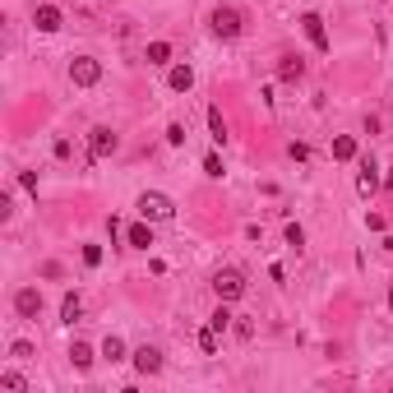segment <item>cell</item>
Instances as JSON below:
<instances>
[{
	"label": "cell",
	"instance_id": "cell-1",
	"mask_svg": "<svg viewBox=\"0 0 393 393\" xmlns=\"http://www.w3.org/2000/svg\"><path fill=\"white\" fill-rule=\"evenodd\" d=\"M139 218H144V222H171V218H176V204L157 190H144L139 194Z\"/></svg>",
	"mask_w": 393,
	"mask_h": 393
},
{
	"label": "cell",
	"instance_id": "cell-2",
	"mask_svg": "<svg viewBox=\"0 0 393 393\" xmlns=\"http://www.w3.org/2000/svg\"><path fill=\"white\" fill-rule=\"evenodd\" d=\"M213 292H218V301H241V296H246V273L241 269H218Z\"/></svg>",
	"mask_w": 393,
	"mask_h": 393
},
{
	"label": "cell",
	"instance_id": "cell-3",
	"mask_svg": "<svg viewBox=\"0 0 393 393\" xmlns=\"http://www.w3.org/2000/svg\"><path fill=\"white\" fill-rule=\"evenodd\" d=\"M98 79H102V60H93V56L69 60V84H74V88H93Z\"/></svg>",
	"mask_w": 393,
	"mask_h": 393
},
{
	"label": "cell",
	"instance_id": "cell-4",
	"mask_svg": "<svg viewBox=\"0 0 393 393\" xmlns=\"http://www.w3.org/2000/svg\"><path fill=\"white\" fill-rule=\"evenodd\" d=\"M14 310H19L23 319H37V314H42V292H37V287H19V292H14Z\"/></svg>",
	"mask_w": 393,
	"mask_h": 393
},
{
	"label": "cell",
	"instance_id": "cell-5",
	"mask_svg": "<svg viewBox=\"0 0 393 393\" xmlns=\"http://www.w3.org/2000/svg\"><path fill=\"white\" fill-rule=\"evenodd\" d=\"M116 144H121V139H116L112 130H107V125H102V130H93V135H88V153H93V162L112 157V153H116Z\"/></svg>",
	"mask_w": 393,
	"mask_h": 393
},
{
	"label": "cell",
	"instance_id": "cell-6",
	"mask_svg": "<svg viewBox=\"0 0 393 393\" xmlns=\"http://www.w3.org/2000/svg\"><path fill=\"white\" fill-rule=\"evenodd\" d=\"M213 33L218 37H236V33H241V14L227 10V5H218V10H213Z\"/></svg>",
	"mask_w": 393,
	"mask_h": 393
},
{
	"label": "cell",
	"instance_id": "cell-7",
	"mask_svg": "<svg viewBox=\"0 0 393 393\" xmlns=\"http://www.w3.org/2000/svg\"><path fill=\"white\" fill-rule=\"evenodd\" d=\"M301 28L314 42V51H328V33H324V19H319V14H301Z\"/></svg>",
	"mask_w": 393,
	"mask_h": 393
},
{
	"label": "cell",
	"instance_id": "cell-8",
	"mask_svg": "<svg viewBox=\"0 0 393 393\" xmlns=\"http://www.w3.org/2000/svg\"><path fill=\"white\" fill-rule=\"evenodd\" d=\"M135 371L139 375H157V371H162V352H157V347H139L135 352Z\"/></svg>",
	"mask_w": 393,
	"mask_h": 393
},
{
	"label": "cell",
	"instance_id": "cell-9",
	"mask_svg": "<svg viewBox=\"0 0 393 393\" xmlns=\"http://www.w3.org/2000/svg\"><path fill=\"white\" fill-rule=\"evenodd\" d=\"M33 23H37V33H56L60 23H65V14H60L56 5H42V10L33 14Z\"/></svg>",
	"mask_w": 393,
	"mask_h": 393
},
{
	"label": "cell",
	"instance_id": "cell-10",
	"mask_svg": "<svg viewBox=\"0 0 393 393\" xmlns=\"http://www.w3.org/2000/svg\"><path fill=\"white\" fill-rule=\"evenodd\" d=\"M167 84H171V93H190V88H194V69H190V65H171Z\"/></svg>",
	"mask_w": 393,
	"mask_h": 393
},
{
	"label": "cell",
	"instance_id": "cell-11",
	"mask_svg": "<svg viewBox=\"0 0 393 393\" xmlns=\"http://www.w3.org/2000/svg\"><path fill=\"white\" fill-rule=\"evenodd\" d=\"M301 74H305V60H301V56H282V65H278V79H282V84H296Z\"/></svg>",
	"mask_w": 393,
	"mask_h": 393
},
{
	"label": "cell",
	"instance_id": "cell-12",
	"mask_svg": "<svg viewBox=\"0 0 393 393\" xmlns=\"http://www.w3.org/2000/svg\"><path fill=\"white\" fill-rule=\"evenodd\" d=\"M79 314H84V301H79V292H65V301H60V324H74Z\"/></svg>",
	"mask_w": 393,
	"mask_h": 393
},
{
	"label": "cell",
	"instance_id": "cell-13",
	"mask_svg": "<svg viewBox=\"0 0 393 393\" xmlns=\"http://www.w3.org/2000/svg\"><path fill=\"white\" fill-rule=\"evenodd\" d=\"M357 190L366 194V199H371V194L380 190V176H375V162H366V167H361V176H357Z\"/></svg>",
	"mask_w": 393,
	"mask_h": 393
},
{
	"label": "cell",
	"instance_id": "cell-14",
	"mask_svg": "<svg viewBox=\"0 0 393 393\" xmlns=\"http://www.w3.org/2000/svg\"><path fill=\"white\" fill-rule=\"evenodd\" d=\"M125 241H130L135 250H148V246H153V232H148V222H135L130 232H125Z\"/></svg>",
	"mask_w": 393,
	"mask_h": 393
},
{
	"label": "cell",
	"instance_id": "cell-15",
	"mask_svg": "<svg viewBox=\"0 0 393 393\" xmlns=\"http://www.w3.org/2000/svg\"><path fill=\"white\" fill-rule=\"evenodd\" d=\"M333 157H338V162H352V157H357V139H352V135H338V139H333Z\"/></svg>",
	"mask_w": 393,
	"mask_h": 393
},
{
	"label": "cell",
	"instance_id": "cell-16",
	"mask_svg": "<svg viewBox=\"0 0 393 393\" xmlns=\"http://www.w3.org/2000/svg\"><path fill=\"white\" fill-rule=\"evenodd\" d=\"M69 361H74V371H88L93 366V347L88 342H74V347H69Z\"/></svg>",
	"mask_w": 393,
	"mask_h": 393
},
{
	"label": "cell",
	"instance_id": "cell-17",
	"mask_svg": "<svg viewBox=\"0 0 393 393\" xmlns=\"http://www.w3.org/2000/svg\"><path fill=\"white\" fill-rule=\"evenodd\" d=\"M171 60V42H148V65H167Z\"/></svg>",
	"mask_w": 393,
	"mask_h": 393
},
{
	"label": "cell",
	"instance_id": "cell-18",
	"mask_svg": "<svg viewBox=\"0 0 393 393\" xmlns=\"http://www.w3.org/2000/svg\"><path fill=\"white\" fill-rule=\"evenodd\" d=\"M208 130H213L218 144H227V121H222V112H218V107H208Z\"/></svg>",
	"mask_w": 393,
	"mask_h": 393
},
{
	"label": "cell",
	"instance_id": "cell-19",
	"mask_svg": "<svg viewBox=\"0 0 393 393\" xmlns=\"http://www.w3.org/2000/svg\"><path fill=\"white\" fill-rule=\"evenodd\" d=\"M199 352H204V357H213V352H218V328L213 324L199 328Z\"/></svg>",
	"mask_w": 393,
	"mask_h": 393
},
{
	"label": "cell",
	"instance_id": "cell-20",
	"mask_svg": "<svg viewBox=\"0 0 393 393\" xmlns=\"http://www.w3.org/2000/svg\"><path fill=\"white\" fill-rule=\"evenodd\" d=\"M102 357H107V361H125V342H121V338H107V342H102Z\"/></svg>",
	"mask_w": 393,
	"mask_h": 393
},
{
	"label": "cell",
	"instance_id": "cell-21",
	"mask_svg": "<svg viewBox=\"0 0 393 393\" xmlns=\"http://www.w3.org/2000/svg\"><path fill=\"white\" fill-rule=\"evenodd\" d=\"M0 389H10V393H23V389H28V380H23L19 371H5V375H0Z\"/></svg>",
	"mask_w": 393,
	"mask_h": 393
},
{
	"label": "cell",
	"instance_id": "cell-22",
	"mask_svg": "<svg viewBox=\"0 0 393 393\" xmlns=\"http://www.w3.org/2000/svg\"><path fill=\"white\" fill-rule=\"evenodd\" d=\"M232 319H236V314H232V310H227V301H222V305H218V310H213V319H208V324H213V328H218V333H222V328H227V324H232Z\"/></svg>",
	"mask_w": 393,
	"mask_h": 393
},
{
	"label": "cell",
	"instance_id": "cell-23",
	"mask_svg": "<svg viewBox=\"0 0 393 393\" xmlns=\"http://www.w3.org/2000/svg\"><path fill=\"white\" fill-rule=\"evenodd\" d=\"M33 342H23V338H19V342H14V347H10V357H19V361H28V357H33Z\"/></svg>",
	"mask_w": 393,
	"mask_h": 393
},
{
	"label": "cell",
	"instance_id": "cell-24",
	"mask_svg": "<svg viewBox=\"0 0 393 393\" xmlns=\"http://www.w3.org/2000/svg\"><path fill=\"white\" fill-rule=\"evenodd\" d=\"M84 264H88V269H98V264H102V246H84Z\"/></svg>",
	"mask_w": 393,
	"mask_h": 393
},
{
	"label": "cell",
	"instance_id": "cell-25",
	"mask_svg": "<svg viewBox=\"0 0 393 393\" xmlns=\"http://www.w3.org/2000/svg\"><path fill=\"white\" fill-rule=\"evenodd\" d=\"M204 171H208V176H222V157L208 153V157H204Z\"/></svg>",
	"mask_w": 393,
	"mask_h": 393
},
{
	"label": "cell",
	"instance_id": "cell-26",
	"mask_svg": "<svg viewBox=\"0 0 393 393\" xmlns=\"http://www.w3.org/2000/svg\"><path fill=\"white\" fill-rule=\"evenodd\" d=\"M287 246H296V250H301V246H305V232H301V227H296V222H292V227H287Z\"/></svg>",
	"mask_w": 393,
	"mask_h": 393
},
{
	"label": "cell",
	"instance_id": "cell-27",
	"mask_svg": "<svg viewBox=\"0 0 393 393\" xmlns=\"http://www.w3.org/2000/svg\"><path fill=\"white\" fill-rule=\"evenodd\" d=\"M167 144H185V125H167Z\"/></svg>",
	"mask_w": 393,
	"mask_h": 393
},
{
	"label": "cell",
	"instance_id": "cell-28",
	"mask_svg": "<svg viewBox=\"0 0 393 393\" xmlns=\"http://www.w3.org/2000/svg\"><path fill=\"white\" fill-rule=\"evenodd\" d=\"M384 250H393V236H389V241H384Z\"/></svg>",
	"mask_w": 393,
	"mask_h": 393
},
{
	"label": "cell",
	"instance_id": "cell-29",
	"mask_svg": "<svg viewBox=\"0 0 393 393\" xmlns=\"http://www.w3.org/2000/svg\"><path fill=\"white\" fill-rule=\"evenodd\" d=\"M389 301H393V287H389Z\"/></svg>",
	"mask_w": 393,
	"mask_h": 393
}]
</instances>
